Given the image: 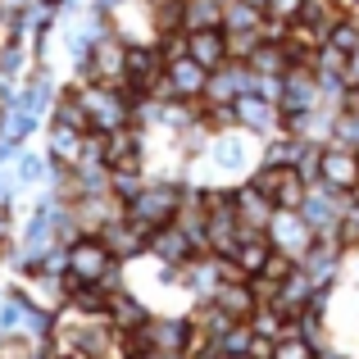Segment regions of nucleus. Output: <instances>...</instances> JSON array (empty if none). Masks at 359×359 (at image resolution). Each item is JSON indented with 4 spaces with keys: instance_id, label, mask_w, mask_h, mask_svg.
<instances>
[{
    "instance_id": "obj_1",
    "label": "nucleus",
    "mask_w": 359,
    "mask_h": 359,
    "mask_svg": "<svg viewBox=\"0 0 359 359\" xmlns=\"http://www.w3.org/2000/svg\"><path fill=\"white\" fill-rule=\"evenodd\" d=\"M259 146L264 141L245 128H228V132H214L210 150L196 159V173H210L205 182H245L259 164Z\"/></svg>"
},
{
    "instance_id": "obj_2",
    "label": "nucleus",
    "mask_w": 359,
    "mask_h": 359,
    "mask_svg": "<svg viewBox=\"0 0 359 359\" xmlns=\"http://www.w3.org/2000/svg\"><path fill=\"white\" fill-rule=\"evenodd\" d=\"M64 278L96 282V287H105V291H118L123 287V264L114 259V250H109L96 232H82V237H73L64 245Z\"/></svg>"
},
{
    "instance_id": "obj_3",
    "label": "nucleus",
    "mask_w": 359,
    "mask_h": 359,
    "mask_svg": "<svg viewBox=\"0 0 359 359\" xmlns=\"http://www.w3.org/2000/svg\"><path fill=\"white\" fill-rule=\"evenodd\" d=\"M182 196H187V177H150L141 182V191L132 196L128 205H123V214H128L137 228L155 232L164 228V223L177 219V210H182Z\"/></svg>"
},
{
    "instance_id": "obj_4",
    "label": "nucleus",
    "mask_w": 359,
    "mask_h": 359,
    "mask_svg": "<svg viewBox=\"0 0 359 359\" xmlns=\"http://www.w3.org/2000/svg\"><path fill=\"white\" fill-rule=\"evenodd\" d=\"M82 91V109L91 118V132H118V128H132V96L128 87H109V82H78Z\"/></svg>"
},
{
    "instance_id": "obj_5",
    "label": "nucleus",
    "mask_w": 359,
    "mask_h": 359,
    "mask_svg": "<svg viewBox=\"0 0 359 359\" xmlns=\"http://www.w3.org/2000/svg\"><path fill=\"white\" fill-rule=\"evenodd\" d=\"M250 182L259 187L264 196H273L278 210H300V201H305V191H309V182L291 164H255Z\"/></svg>"
},
{
    "instance_id": "obj_6",
    "label": "nucleus",
    "mask_w": 359,
    "mask_h": 359,
    "mask_svg": "<svg viewBox=\"0 0 359 359\" xmlns=\"http://www.w3.org/2000/svg\"><path fill=\"white\" fill-rule=\"evenodd\" d=\"M318 96H323V82H318V69H314V64H291V69L282 73V96H278L282 118L314 109Z\"/></svg>"
},
{
    "instance_id": "obj_7",
    "label": "nucleus",
    "mask_w": 359,
    "mask_h": 359,
    "mask_svg": "<svg viewBox=\"0 0 359 359\" xmlns=\"http://www.w3.org/2000/svg\"><path fill=\"white\" fill-rule=\"evenodd\" d=\"M164 55L155 50V41H141V46H128V73H123V87L132 96H155L159 82H164Z\"/></svg>"
},
{
    "instance_id": "obj_8",
    "label": "nucleus",
    "mask_w": 359,
    "mask_h": 359,
    "mask_svg": "<svg viewBox=\"0 0 359 359\" xmlns=\"http://www.w3.org/2000/svg\"><path fill=\"white\" fill-rule=\"evenodd\" d=\"M245 91H255V69L245 60H228L219 69H210V82H205V105H237Z\"/></svg>"
},
{
    "instance_id": "obj_9",
    "label": "nucleus",
    "mask_w": 359,
    "mask_h": 359,
    "mask_svg": "<svg viewBox=\"0 0 359 359\" xmlns=\"http://www.w3.org/2000/svg\"><path fill=\"white\" fill-rule=\"evenodd\" d=\"M346 205H351L346 191H332V187L314 182L305 191V201H300V214H305V223L318 232V237H332L337 223H341V214H346Z\"/></svg>"
},
{
    "instance_id": "obj_10",
    "label": "nucleus",
    "mask_w": 359,
    "mask_h": 359,
    "mask_svg": "<svg viewBox=\"0 0 359 359\" xmlns=\"http://www.w3.org/2000/svg\"><path fill=\"white\" fill-rule=\"evenodd\" d=\"M318 182L351 196L359 187V150L341 146V141H327V146L318 150Z\"/></svg>"
},
{
    "instance_id": "obj_11",
    "label": "nucleus",
    "mask_w": 359,
    "mask_h": 359,
    "mask_svg": "<svg viewBox=\"0 0 359 359\" xmlns=\"http://www.w3.org/2000/svg\"><path fill=\"white\" fill-rule=\"evenodd\" d=\"M205 82H210V69H201L191 55H182V60H173L164 69V82H159L155 96L159 100H201L205 96Z\"/></svg>"
},
{
    "instance_id": "obj_12",
    "label": "nucleus",
    "mask_w": 359,
    "mask_h": 359,
    "mask_svg": "<svg viewBox=\"0 0 359 359\" xmlns=\"http://www.w3.org/2000/svg\"><path fill=\"white\" fill-rule=\"evenodd\" d=\"M318 232L305 223V214L300 210H278L273 214V223H269V241H273V250H282V255H291V259L300 264V255L314 245Z\"/></svg>"
},
{
    "instance_id": "obj_13",
    "label": "nucleus",
    "mask_w": 359,
    "mask_h": 359,
    "mask_svg": "<svg viewBox=\"0 0 359 359\" xmlns=\"http://www.w3.org/2000/svg\"><path fill=\"white\" fill-rule=\"evenodd\" d=\"M191 255H201V245L187 237L177 223H164V228H155V232L146 237V259L164 264V269H182Z\"/></svg>"
},
{
    "instance_id": "obj_14",
    "label": "nucleus",
    "mask_w": 359,
    "mask_h": 359,
    "mask_svg": "<svg viewBox=\"0 0 359 359\" xmlns=\"http://www.w3.org/2000/svg\"><path fill=\"white\" fill-rule=\"evenodd\" d=\"M300 269L318 282V287H337L341 282V269H346V250L337 237H314L305 255H300Z\"/></svg>"
},
{
    "instance_id": "obj_15",
    "label": "nucleus",
    "mask_w": 359,
    "mask_h": 359,
    "mask_svg": "<svg viewBox=\"0 0 359 359\" xmlns=\"http://www.w3.org/2000/svg\"><path fill=\"white\" fill-rule=\"evenodd\" d=\"M96 237L105 241L109 250H114V259H118V264L146 259V237H150V232H146V228H137V223H132L128 214H118V219H109L105 228L96 232Z\"/></svg>"
},
{
    "instance_id": "obj_16",
    "label": "nucleus",
    "mask_w": 359,
    "mask_h": 359,
    "mask_svg": "<svg viewBox=\"0 0 359 359\" xmlns=\"http://www.w3.org/2000/svg\"><path fill=\"white\" fill-rule=\"evenodd\" d=\"M232 196H237V223L245 232H269L273 214H278V205H273V196H264L259 187L245 177V182L232 187Z\"/></svg>"
},
{
    "instance_id": "obj_17",
    "label": "nucleus",
    "mask_w": 359,
    "mask_h": 359,
    "mask_svg": "<svg viewBox=\"0 0 359 359\" xmlns=\"http://www.w3.org/2000/svg\"><path fill=\"white\" fill-rule=\"evenodd\" d=\"M237 128L245 132H255V137H273V132L282 128V109H278V100H269V96H259V91H245V96L237 100Z\"/></svg>"
},
{
    "instance_id": "obj_18",
    "label": "nucleus",
    "mask_w": 359,
    "mask_h": 359,
    "mask_svg": "<svg viewBox=\"0 0 359 359\" xmlns=\"http://www.w3.org/2000/svg\"><path fill=\"white\" fill-rule=\"evenodd\" d=\"M314 291H318V282H314V278H309V273L296 264V269H291L287 278L278 282V291H273L269 305H278L287 318H300V314H305V305L314 300Z\"/></svg>"
},
{
    "instance_id": "obj_19",
    "label": "nucleus",
    "mask_w": 359,
    "mask_h": 359,
    "mask_svg": "<svg viewBox=\"0 0 359 359\" xmlns=\"http://www.w3.org/2000/svg\"><path fill=\"white\" fill-rule=\"evenodd\" d=\"M210 305H219L228 318H237V323H250L255 305H259V296H255L250 278H232V282H219L210 296Z\"/></svg>"
},
{
    "instance_id": "obj_20",
    "label": "nucleus",
    "mask_w": 359,
    "mask_h": 359,
    "mask_svg": "<svg viewBox=\"0 0 359 359\" xmlns=\"http://www.w3.org/2000/svg\"><path fill=\"white\" fill-rule=\"evenodd\" d=\"M105 318L114 323V332H128V327H141L150 318V305L137 296V291L123 282L118 291H109V305H105Z\"/></svg>"
},
{
    "instance_id": "obj_21",
    "label": "nucleus",
    "mask_w": 359,
    "mask_h": 359,
    "mask_svg": "<svg viewBox=\"0 0 359 359\" xmlns=\"http://www.w3.org/2000/svg\"><path fill=\"white\" fill-rule=\"evenodd\" d=\"M87 137H91V132L69 128V123H55V118H50V141H46V155H50V164L78 168L82 150H87Z\"/></svg>"
},
{
    "instance_id": "obj_22",
    "label": "nucleus",
    "mask_w": 359,
    "mask_h": 359,
    "mask_svg": "<svg viewBox=\"0 0 359 359\" xmlns=\"http://www.w3.org/2000/svg\"><path fill=\"white\" fill-rule=\"evenodd\" d=\"M146 332L155 351H187V337H191V314H150Z\"/></svg>"
},
{
    "instance_id": "obj_23",
    "label": "nucleus",
    "mask_w": 359,
    "mask_h": 359,
    "mask_svg": "<svg viewBox=\"0 0 359 359\" xmlns=\"http://www.w3.org/2000/svg\"><path fill=\"white\" fill-rule=\"evenodd\" d=\"M187 55H191L201 69H219V64H228V32H223V27L187 32Z\"/></svg>"
},
{
    "instance_id": "obj_24",
    "label": "nucleus",
    "mask_w": 359,
    "mask_h": 359,
    "mask_svg": "<svg viewBox=\"0 0 359 359\" xmlns=\"http://www.w3.org/2000/svg\"><path fill=\"white\" fill-rule=\"evenodd\" d=\"M305 146H309L305 137H296V132L278 128L273 137H264V146H259V164H291V168H296V159L305 155Z\"/></svg>"
},
{
    "instance_id": "obj_25",
    "label": "nucleus",
    "mask_w": 359,
    "mask_h": 359,
    "mask_svg": "<svg viewBox=\"0 0 359 359\" xmlns=\"http://www.w3.org/2000/svg\"><path fill=\"white\" fill-rule=\"evenodd\" d=\"M269 250H273L269 232H245L241 228V241H237V250H232V264H237L245 278H255V273L264 269V259H269Z\"/></svg>"
},
{
    "instance_id": "obj_26",
    "label": "nucleus",
    "mask_w": 359,
    "mask_h": 359,
    "mask_svg": "<svg viewBox=\"0 0 359 359\" xmlns=\"http://www.w3.org/2000/svg\"><path fill=\"white\" fill-rule=\"evenodd\" d=\"M250 332H255V337H269V341H282V337H296L300 323H296V318H287L278 305H255Z\"/></svg>"
},
{
    "instance_id": "obj_27",
    "label": "nucleus",
    "mask_w": 359,
    "mask_h": 359,
    "mask_svg": "<svg viewBox=\"0 0 359 359\" xmlns=\"http://www.w3.org/2000/svg\"><path fill=\"white\" fill-rule=\"evenodd\" d=\"M245 64L255 69V78H278V73L291 69V55H287V46H282V41H259Z\"/></svg>"
},
{
    "instance_id": "obj_28",
    "label": "nucleus",
    "mask_w": 359,
    "mask_h": 359,
    "mask_svg": "<svg viewBox=\"0 0 359 359\" xmlns=\"http://www.w3.org/2000/svg\"><path fill=\"white\" fill-rule=\"evenodd\" d=\"M223 5H228V0H182V32L223 27Z\"/></svg>"
},
{
    "instance_id": "obj_29",
    "label": "nucleus",
    "mask_w": 359,
    "mask_h": 359,
    "mask_svg": "<svg viewBox=\"0 0 359 359\" xmlns=\"http://www.w3.org/2000/svg\"><path fill=\"white\" fill-rule=\"evenodd\" d=\"M27 309H32V296H27V291H18V287L0 291V337L5 332H23Z\"/></svg>"
},
{
    "instance_id": "obj_30",
    "label": "nucleus",
    "mask_w": 359,
    "mask_h": 359,
    "mask_svg": "<svg viewBox=\"0 0 359 359\" xmlns=\"http://www.w3.org/2000/svg\"><path fill=\"white\" fill-rule=\"evenodd\" d=\"M46 177H50V155L23 150V155H18V168H14V182L18 187H41Z\"/></svg>"
},
{
    "instance_id": "obj_31",
    "label": "nucleus",
    "mask_w": 359,
    "mask_h": 359,
    "mask_svg": "<svg viewBox=\"0 0 359 359\" xmlns=\"http://www.w3.org/2000/svg\"><path fill=\"white\" fill-rule=\"evenodd\" d=\"M264 23V14L255 5H245V0H228L223 5V27L228 32H245V27H259Z\"/></svg>"
},
{
    "instance_id": "obj_32",
    "label": "nucleus",
    "mask_w": 359,
    "mask_h": 359,
    "mask_svg": "<svg viewBox=\"0 0 359 359\" xmlns=\"http://www.w3.org/2000/svg\"><path fill=\"white\" fill-rule=\"evenodd\" d=\"M314 69H318V78H341V82H346V69H351V55H346V50H337V46L327 41V46H318V55H314Z\"/></svg>"
},
{
    "instance_id": "obj_33",
    "label": "nucleus",
    "mask_w": 359,
    "mask_h": 359,
    "mask_svg": "<svg viewBox=\"0 0 359 359\" xmlns=\"http://www.w3.org/2000/svg\"><path fill=\"white\" fill-rule=\"evenodd\" d=\"M201 123H205L210 132L237 128V105H205V100H201Z\"/></svg>"
},
{
    "instance_id": "obj_34",
    "label": "nucleus",
    "mask_w": 359,
    "mask_h": 359,
    "mask_svg": "<svg viewBox=\"0 0 359 359\" xmlns=\"http://www.w3.org/2000/svg\"><path fill=\"white\" fill-rule=\"evenodd\" d=\"M223 32H228V27H223ZM259 41H264L259 27H245V32H228V60H250Z\"/></svg>"
},
{
    "instance_id": "obj_35",
    "label": "nucleus",
    "mask_w": 359,
    "mask_h": 359,
    "mask_svg": "<svg viewBox=\"0 0 359 359\" xmlns=\"http://www.w3.org/2000/svg\"><path fill=\"white\" fill-rule=\"evenodd\" d=\"M318 355V346L314 341H309V337H282V341H278V351H273V359H314Z\"/></svg>"
},
{
    "instance_id": "obj_36",
    "label": "nucleus",
    "mask_w": 359,
    "mask_h": 359,
    "mask_svg": "<svg viewBox=\"0 0 359 359\" xmlns=\"http://www.w3.org/2000/svg\"><path fill=\"white\" fill-rule=\"evenodd\" d=\"M332 237L341 241V250H359V205H346V214H341Z\"/></svg>"
},
{
    "instance_id": "obj_37",
    "label": "nucleus",
    "mask_w": 359,
    "mask_h": 359,
    "mask_svg": "<svg viewBox=\"0 0 359 359\" xmlns=\"http://www.w3.org/2000/svg\"><path fill=\"white\" fill-rule=\"evenodd\" d=\"M332 141H341V146H351V150H359V109H341V114H337Z\"/></svg>"
},
{
    "instance_id": "obj_38",
    "label": "nucleus",
    "mask_w": 359,
    "mask_h": 359,
    "mask_svg": "<svg viewBox=\"0 0 359 359\" xmlns=\"http://www.w3.org/2000/svg\"><path fill=\"white\" fill-rule=\"evenodd\" d=\"M291 269H296V259H291V255H282V250H269V259H264V269L255 273V278H264V282H273V287H278V282L287 278Z\"/></svg>"
},
{
    "instance_id": "obj_39",
    "label": "nucleus",
    "mask_w": 359,
    "mask_h": 359,
    "mask_svg": "<svg viewBox=\"0 0 359 359\" xmlns=\"http://www.w3.org/2000/svg\"><path fill=\"white\" fill-rule=\"evenodd\" d=\"M250 323H232L228 332L219 337V355H228V351H250Z\"/></svg>"
},
{
    "instance_id": "obj_40",
    "label": "nucleus",
    "mask_w": 359,
    "mask_h": 359,
    "mask_svg": "<svg viewBox=\"0 0 359 359\" xmlns=\"http://www.w3.org/2000/svg\"><path fill=\"white\" fill-rule=\"evenodd\" d=\"M305 0H264V18H278V23H291L300 14Z\"/></svg>"
},
{
    "instance_id": "obj_41",
    "label": "nucleus",
    "mask_w": 359,
    "mask_h": 359,
    "mask_svg": "<svg viewBox=\"0 0 359 359\" xmlns=\"http://www.w3.org/2000/svg\"><path fill=\"white\" fill-rule=\"evenodd\" d=\"M278 351V341H269V337H250V359H273Z\"/></svg>"
},
{
    "instance_id": "obj_42",
    "label": "nucleus",
    "mask_w": 359,
    "mask_h": 359,
    "mask_svg": "<svg viewBox=\"0 0 359 359\" xmlns=\"http://www.w3.org/2000/svg\"><path fill=\"white\" fill-rule=\"evenodd\" d=\"M341 282H355V287H359V250H346V269H341Z\"/></svg>"
},
{
    "instance_id": "obj_43",
    "label": "nucleus",
    "mask_w": 359,
    "mask_h": 359,
    "mask_svg": "<svg viewBox=\"0 0 359 359\" xmlns=\"http://www.w3.org/2000/svg\"><path fill=\"white\" fill-rule=\"evenodd\" d=\"M14 259V237H9V228H0V264Z\"/></svg>"
},
{
    "instance_id": "obj_44",
    "label": "nucleus",
    "mask_w": 359,
    "mask_h": 359,
    "mask_svg": "<svg viewBox=\"0 0 359 359\" xmlns=\"http://www.w3.org/2000/svg\"><path fill=\"white\" fill-rule=\"evenodd\" d=\"M219 359H250V351H228V355H219Z\"/></svg>"
},
{
    "instance_id": "obj_45",
    "label": "nucleus",
    "mask_w": 359,
    "mask_h": 359,
    "mask_svg": "<svg viewBox=\"0 0 359 359\" xmlns=\"http://www.w3.org/2000/svg\"><path fill=\"white\" fill-rule=\"evenodd\" d=\"M245 5H255V9H259V14H264V0H245Z\"/></svg>"
},
{
    "instance_id": "obj_46",
    "label": "nucleus",
    "mask_w": 359,
    "mask_h": 359,
    "mask_svg": "<svg viewBox=\"0 0 359 359\" xmlns=\"http://www.w3.org/2000/svg\"><path fill=\"white\" fill-rule=\"evenodd\" d=\"M351 205H359V187H355V191H351Z\"/></svg>"
}]
</instances>
